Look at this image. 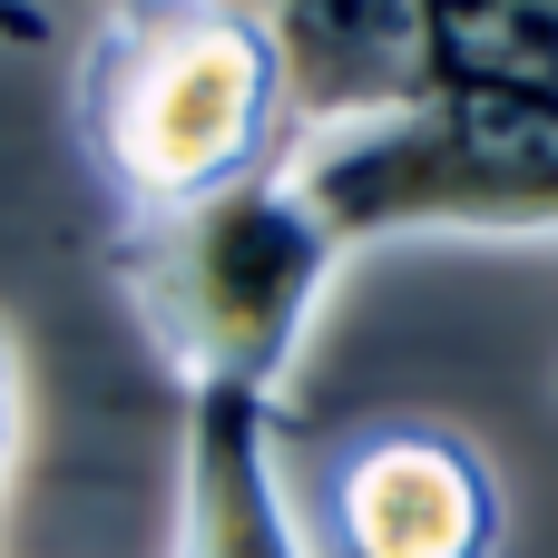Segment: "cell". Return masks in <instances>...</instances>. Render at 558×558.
Wrapping results in <instances>:
<instances>
[{
    "mask_svg": "<svg viewBox=\"0 0 558 558\" xmlns=\"http://www.w3.org/2000/svg\"><path fill=\"white\" fill-rule=\"evenodd\" d=\"M294 137L284 49L226 0H108L78 59V147L128 216L245 186Z\"/></svg>",
    "mask_w": 558,
    "mask_h": 558,
    "instance_id": "1",
    "label": "cell"
},
{
    "mask_svg": "<svg viewBox=\"0 0 558 558\" xmlns=\"http://www.w3.org/2000/svg\"><path fill=\"white\" fill-rule=\"evenodd\" d=\"M275 177L343 255L402 235H558V118L490 88H412L392 108L314 118L284 137Z\"/></svg>",
    "mask_w": 558,
    "mask_h": 558,
    "instance_id": "2",
    "label": "cell"
},
{
    "mask_svg": "<svg viewBox=\"0 0 558 558\" xmlns=\"http://www.w3.org/2000/svg\"><path fill=\"white\" fill-rule=\"evenodd\" d=\"M333 265H343V245L304 216V196L275 167L196 196V206L128 216L108 235V284L128 294V314H137L147 353L177 373V392L245 383V392L284 402L304 333L333 294Z\"/></svg>",
    "mask_w": 558,
    "mask_h": 558,
    "instance_id": "3",
    "label": "cell"
},
{
    "mask_svg": "<svg viewBox=\"0 0 558 558\" xmlns=\"http://www.w3.org/2000/svg\"><path fill=\"white\" fill-rule=\"evenodd\" d=\"M333 558H500L510 500L471 432L451 422H373L324 471Z\"/></svg>",
    "mask_w": 558,
    "mask_h": 558,
    "instance_id": "4",
    "label": "cell"
},
{
    "mask_svg": "<svg viewBox=\"0 0 558 558\" xmlns=\"http://www.w3.org/2000/svg\"><path fill=\"white\" fill-rule=\"evenodd\" d=\"M167 558H314L284 490V402L196 383L177 422V539Z\"/></svg>",
    "mask_w": 558,
    "mask_h": 558,
    "instance_id": "5",
    "label": "cell"
},
{
    "mask_svg": "<svg viewBox=\"0 0 558 558\" xmlns=\"http://www.w3.org/2000/svg\"><path fill=\"white\" fill-rule=\"evenodd\" d=\"M245 10L294 78V128L314 118H353V108H392L422 88V20L412 0H226Z\"/></svg>",
    "mask_w": 558,
    "mask_h": 558,
    "instance_id": "6",
    "label": "cell"
},
{
    "mask_svg": "<svg viewBox=\"0 0 558 558\" xmlns=\"http://www.w3.org/2000/svg\"><path fill=\"white\" fill-rule=\"evenodd\" d=\"M49 39H59V20L39 0H0V49H49Z\"/></svg>",
    "mask_w": 558,
    "mask_h": 558,
    "instance_id": "7",
    "label": "cell"
},
{
    "mask_svg": "<svg viewBox=\"0 0 558 558\" xmlns=\"http://www.w3.org/2000/svg\"><path fill=\"white\" fill-rule=\"evenodd\" d=\"M10 451H20V353H10V324H0V481H10Z\"/></svg>",
    "mask_w": 558,
    "mask_h": 558,
    "instance_id": "8",
    "label": "cell"
}]
</instances>
